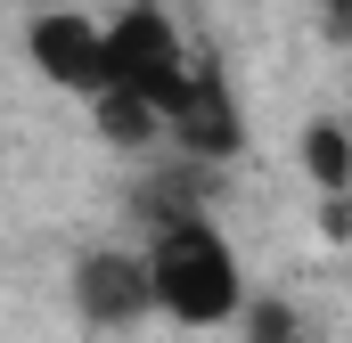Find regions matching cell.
Returning <instances> with one entry per match:
<instances>
[{"mask_svg":"<svg viewBox=\"0 0 352 343\" xmlns=\"http://www.w3.org/2000/svg\"><path fill=\"white\" fill-rule=\"evenodd\" d=\"M320 229H328V246H352V196H328L320 204Z\"/></svg>","mask_w":352,"mask_h":343,"instance_id":"cell-9","label":"cell"},{"mask_svg":"<svg viewBox=\"0 0 352 343\" xmlns=\"http://www.w3.org/2000/svg\"><path fill=\"white\" fill-rule=\"evenodd\" d=\"M107 58H115V90H131V98H148L156 115H173L180 98H188V58H180V33L164 25V8H123L115 25H107Z\"/></svg>","mask_w":352,"mask_h":343,"instance_id":"cell-2","label":"cell"},{"mask_svg":"<svg viewBox=\"0 0 352 343\" xmlns=\"http://www.w3.org/2000/svg\"><path fill=\"white\" fill-rule=\"evenodd\" d=\"M246 335L254 343H303V327H295L287 303H254V311H246Z\"/></svg>","mask_w":352,"mask_h":343,"instance_id":"cell-8","label":"cell"},{"mask_svg":"<svg viewBox=\"0 0 352 343\" xmlns=\"http://www.w3.org/2000/svg\"><path fill=\"white\" fill-rule=\"evenodd\" d=\"M25 58H33L58 90H74V98H107V90H115L107 25H90V16H66V8L33 16V25H25Z\"/></svg>","mask_w":352,"mask_h":343,"instance_id":"cell-3","label":"cell"},{"mask_svg":"<svg viewBox=\"0 0 352 343\" xmlns=\"http://www.w3.org/2000/svg\"><path fill=\"white\" fill-rule=\"evenodd\" d=\"M164 131H173V139L197 156V164H221V156H238V106H230L221 74H188V98L164 115Z\"/></svg>","mask_w":352,"mask_h":343,"instance_id":"cell-5","label":"cell"},{"mask_svg":"<svg viewBox=\"0 0 352 343\" xmlns=\"http://www.w3.org/2000/svg\"><path fill=\"white\" fill-rule=\"evenodd\" d=\"M90 115H98V131H107L115 147H156V131H164V115H156L148 98H131V90L90 98Z\"/></svg>","mask_w":352,"mask_h":343,"instance_id":"cell-6","label":"cell"},{"mask_svg":"<svg viewBox=\"0 0 352 343\" xmlns=\"http://www.w3.org/2000/svg\"><path fill=\"white\" fill-rule=\"evenodd\" d=\"M148 278H156V311H173L180 327H221L246 311V278L238 254L213 237L205 213H164L156 246H148Z\"/></svg>","mask_w":352,"mask_h":343,"instance_id":"cell-1","label":"cell"},{"mask_svg":"<svg viewBox=\"0 0 352 343\" xmlns=\"http://www.w3.org/2000/svg\"><path fill=\"white\" fill-rule=\"evenodd\" d=\"M74 303H82L90 327H131L156 311V278H148V254H82L74 261Z\"/></svg>","mask_w":352,"mask_h":343,"instance_id":"cell-4","label":"cell"},{"mask_svg":"<svg viewBox=\"0 0 352 343\" xmlns=\"http://www.w3.org/2000/svg\"><path fill=\"white\" fill-rule=\"evenodd\" d=\"M303 172H311L328 196L352 188V131L344 123H311V131H303Z\"/></svg>","mask_w":352,"mask_h":343,"instance_id":"cell-7","label":"cell"},{"mask_svg":"<svg viewBox=\"0 0 352 343\" xmlns=\"http://www.w3.org/2000/svg\"><path fill=\"white\" fill-rule=\"evenodd\" d=\"M328 25H336V33L352 41V0H328Z\"/></svg>","mask_w":352,"mask_h":343,"instance_id":"cell-10","label":"cell"}]
</instances>
